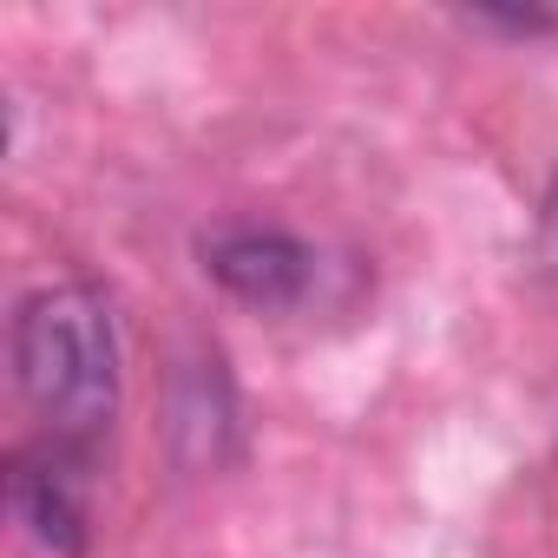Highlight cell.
<instances>
[{"mask_svg":"<svg viewBox=\"0 0 558 558\" xmlns=\"http://www.w3.org/2000/svg\"><path fill=\"white\" fill-rule=\"evenodd\" d=\"M14 375L53 440L86 447L119 414V336L86 283L34 290L14 316Z\"/></svg>","mask_w":558,"mask_h":558,"instance_id":"obj_1","label":"cell"},{"mask_svg":"<svg viewBox=\"0 0 558 558\" xmlns=\"http://www.w3.org/2000/svg\"><path fill=\"white\" fill-rule=\"evenodd\" d=\"M204 269L250 310H290L310 290L316 256H310V243H296L276 223H230V230L204 236Z\"/></svg>","mask_w":558,"mask_h":558,"instance_id":"obj_2","label":"cell"},{"mask_svg":"<svg viewBox=\"0 0 558 558\" xmlns=\"http://www.w3.org/2000/svg\"><path fill=\"white\" fill-rule=\"evenodd\" d=\"M8 506L14 519L60 558L86 551V460L66 440L21 447L8 466Z\"/></svg>","mask_w":558,"mask_h":558,"instance_id":"obj_3","label":"cell"}]
</instances>
